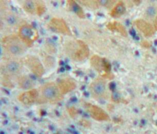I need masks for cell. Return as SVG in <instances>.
Wrapping results in <instances>:
<instances>
[{
	"label": "cell",
	"mask_w": 157,
	"mask_h": 134,
	"mask_svg": "<svg viewBox=\"0 0 157 134\" xmlns=\"http://www.w3.org/2000/svg\"><path fill=\"white\" fill-rule=\"evenodd\" d=\"M67 55L77 62L86 59L90 54V50L87 44L81 40H75L69 42L66 46Z\"/></svg>",
	"instance_id": "1"
},
{
	"label": "cell",
	"mask_w": 157,
	"mask_h": 134,
	"mask_svg": "<svg viewBox=\"0 0 157 134\" xmlns=\"http://www.w3.org/2000/svg\"><path fill=\"white\" fill-rule=\"evenodd\" d=\"M42 96L47 101L56 103L63 99L62 94L54 82H48L41 87Z\"/></svg>",
	"instance_id": "2"
},
{
	"label": "cell",
	"mask_w": 157,
	"mask_h": 134,
	"mask_svg": "<svg viewBox=\"0 0 157 134\" xmlns=\"http://www.w3.org/2000/svg\"><path fill=\"white\" fill-rule=\"evenodd\" d=\"M92 66L101 74L104 78H113L114 76L111 73V66L106 59L101 58L98 56H93L90 59Z\"/></svg>",
	"instance_id": "3"
},
{
	"label": "cell",
	"mask_w": 157,
	"mask_h": 134,
	"mask_svg": "<svg viewBox=\"0 0 157 134\" xmlns=\"http://www.w3.org/2000/svg\"><path fill=\"white\" fill-rule=\"evenodd\" d=\"M18 36L28 47H31L38 37L37 32L28 25H24L19 28Z\"/></svg>",
	"instance_id": "4"
},
{
	"label": "cell",
	"mask_w": 157,
	"mask_h": 134,
	"mask_svg": "<svg viewBox=\"0 0 157 134\" xmlns=\"http://www.w3.org/2000/svg\"><path fill=\"white\" fill-rule=\"evenodd\" d=\"M90 91L92 96L96 99L106 98L107 93L106 90L105 81L101 78H98L90 85Z\"/></svg>",
	"instance_id": "5"
},
{
	"label": "cell",
	"mask_w": 157,
	"mask_h": 134,
	"mask_svg": "<svg viewBox=\"0 0 157 134\" xmlns=\"http://www.w3.org/2000/svg\"><path fill=\"white\" fill-rule=\"evenodd\" d=\"M6 50L13 55H21L25 52V48L15 37H6L3 41Z\"/></svg>",
	"instance_id": "6"
},
{
	"label": "cell",
	"mask_w": 157,
	"mask_h": 134,
	"mask_svg": "<svg viewBox=\"0 0 157 134\" xmlns=\"http://www.w3.org/2000/svg\"><path fill=\"white\" fill-rule=\"evenodd\" d=\"M85 107L91 117L97 121H109L110 120L107 113L99 107L86 103H85Z\"/></svg>",
	"instance_id": "7"
},
{
	"label": "cell",
	"mask_w": 157,
	"mask_h": 134,
	"mask_svg": "<svg viewBox=\"0 0 157 134\" xmlns=\"http://www.w3.org/2000/svg\"><path fill=\"white\" fill-rule=\"evenodd\" d=\"M48 28L55 32L71 36V32L65 21L60 18H53L48 23Z\"/></svg>",
	"instance_id": "8"
},
{
	"label": "cell",
	"mask_w": 157,
	"mask_h": 134,
	"mask_svg": "<svg viewBox=\"0 0 157 134\" xmlns=\"http://www.w3.org/2000/svg\"><path fill=\"white\" fill-rule=\"evenodd\" d=\"M26 63L31 71L38 77H41L45 70L39 59L35 56H29L26 59Z\"/></svg>",
	"instance_id": "9"
},
{
	"label": "cell",
	"mask_w": 157,
	"mask_h": 134,
	"mask_svg": "<svg viewBox=\"0 0 157 134\" xmlns=\"http://www.w3.org/2000/svg\"><path fill=\"white\" fill-rule=\"evenodd\" d=\"M39 94L36 89H32L28 92L22 93L20 94L18 99V100L22 102L24 105H31L35 103L38 99Z\"/></svg>",
	"instance_id": "10"
},
{
	"label": "cell",
	"mask_w": 157,
	"mask_h": 134,
	"mask_svg": "<svg viewBox=\"0 0 157 134\" xmlns=\"http://www.w3.org/2000/svg\"><path fill=\"white\" fill-rule=\"evenodd\" d=\"M135 24L137 29L143 33L145 37H151L155 33V29L152 24L144 20L138 19L136 21Z\"/></svg>",
	"instance_id": "11"
},
{
	"label": "cell",
	"mask_w": 157,
	"mask_h": 134,
	"mask_svg": "<svg viewBox=\"0 0 157 134\" xmlns=\"http://www.w3.org/2000/svg\"><path fill=\"white\" fill-rule=\"evenodd\" d=\"M58 87L62 94H66L75 90L76 88V83L70 78H66L60 79L58 82Z\"/></svg>",
	"instance_id": "12"
},
{
	"label": "cell",
	"mask_w": 157,
	"mask_h": 134,
	"mask_svg": "<svg viewBox=\"0 0 157 134\" xmlns=\"http://www.w3.org/2000/svg\"><path fill=\"white\" fill-rule=\"evenodd\" d=\"M107 28L110 29L111 31H117V32L120 33L122 36L127 37L128 33L126 30V28L124 27V26L121 24V23L118 22H113L108 23L107 25Z\"/></svg>",
	"instance_id": "13"
},
{
	"label": "cell",
	"mask_w": 157,
	"mask_h": 134,
	"mask_svg": "<svg viewBox=\"0 0 157 134\" xmlns=\"http://www.w3.org/2000/svg\"><path fill=\"white\" fill-rule=\"evenodd\" d=\"M126 12V7L124 6V3L122 1L119 2L115 7L111 10L110 13L111 16L114 18H119L122 14H124Z\"/></svg>",
	"instance_id": "14"
},
{
	"label": "cell",
	"mask_w": 157,
	"mask_h": 134,
	"mask_svg": "<svg viewBox=\"0 0 157 134\" xmlns=\"http://www.w3.org/2000/svg\"><path fill=\"white\" fill-rule=\"evenodd\" d=\"M18 85L19 86L22 88V89H26V90H29V89H33L34 87V82L30 78H29L27 76H22L18 78Z\"/></svg>",
	"instance_id": "15"
},
{
	"label": "cell",
	"mask_w": 157,
	"mask_h": 134,
	"mask_svg": "<svg viewBox=\"0 0 157 134\" xmlns=\"http://www.w3.org/2000/svg\"><path fill=\"white\" fill-rule=\"evenodd\" d=\"M6 69L9 73H10L12 75H17L21 71L22 67L18 62L15 61H12L9 62L7 66Z\"/></svg>",
	"instance_id": "16"
},
{
	"label": "cell",
	"mask_w": 157,
	"mask_h": 134,
	"mask_svg": "<svg viewBox=\"0 0 157 134\" xmlns=\"http://www.w3.org/2000/svg\"><path fill=\"white\" fill-rule=\"evenodd\" d=\"M67 3L69 4V6H70L71 9L72 11L74 12L77 15L81 18H85V13L83 11L81 7L78 5L76 2L75 1H68Z\"/></svg>",
	"instance_id": "17"
},
{
	"label": "cell",
	"mask_w": 157,
	"mask_h": 134,
	"mask_svg": "<svg viewBox=\"0 0 157 134\" xmlns=\"http://www.w3.org/2000/svg\"><path fill=\"white\" fill-rule=\"evenodd\" d=\"M37 6L36 2L33 1H26L23 4V8L25 11L30 14H34L36 13Z\"/></svg>",
	"instance_id": "18"
},
{
	"label": "cell",
	"mask_w": 157,
	"mask_h": 134,
	"mask_svg": "<svg viewBox=\"0 0 157 134\" xmlns=\"http://www.w3.org/2000/svg\"><path fill=\"white\" fill-rule=\"evenodd\" d=\"M79 3H82L84 6L90 7L92 9H97L98 7H99L100 4L98 1H91V0H88V1H79Z\"/></svg>",
	"instance_id": "19"
},
{
	"label": "cell",
	"mask_w": 157,
	"mask_h": 134,
	"mask_svg": "<svg viewBox=\"0 0 157 134\" xmlns=\"http://www.w3.org/2000/svg\"><path fill=\"white\" fill-rule=\"evenodd\" d=\"M6 21L10 25H14V24H17V19L15 16H14V14H9L6 17Z\"/></svg>",
	"instance_id": "20"
},
{
	"label": "cell",
	"mask_w": 157,
	"mask_h": 134,
	"mask_svg": "<svg viewBox=\"0 0 157 134\" xmlns=\"http://www.w3.org/2000/svg\"><path fill=\"white\" fill-rule=\"evenodd\" d=\"M46 7L44 5L42 4H37V9H36V13L39 16H41L45 12Z\"/></svg>",
	"instance_id": "21"
},
{
	"label": "cell",
	"mask_w": 157,
	"mask_h": 134,
	"mask_svg": "<svg viewBox=\"0 0 157 134\" xmlns=\"http://www.w3.org/2000/svg\"><path fill=\"white\" fill-rule=\"evenodd\" d=\"M98 2H99V4L101 5V6H105L107 8L111 7L115 3V1H112V0H109V1H107V0H105V1H98Z\"/></svg>",
	"instance_id": "22"
},
{
	"label": "cell",
	"mask_w": 157,
	"mask_h": 134,
	"mask_svg": "<svg viewBox=\"0 0 157 134\" xmlns=\"http://www.w3.org/2000/svg\"><path fill=\"white\" fill-rule=\"evenodd\" d=\"M147 15L151 17H153L156 14V9L154 7H149L147 9Z\"/></svg>",
	"instance_id": "23"
},
{
	"label": "cell",
	"mask_w": 157,
	"mask_h": 134,
	"mask_svg": "<svg viewBox=\"0 0 157 134\" xmlns=\"http://www.w3.org/2000/svg\"><path fill=\"white\" fill-rule=\"evenodd\" d=\"M67 111H68L69 114H70V115L72 118H75L77 116V109L75 107H71L70 108H69L67 109Z\"/></svg>",
	"instance_id": "24"
},
{
	"label": "cell",
	"mask_w": 157,
	"mask_h": 134,
	"mask_svg": "<svg viewBox=\"0 0 157 134\" xmlns=\"http://www.w3.org/2000/svg\"><path fill=\"white\" fill-rule=\"evenodd\" d=\"M79 123L81 126H84L85 128H90L91 126L90 122L87 120H85V119H81V120L79 121Z\"/></svg>",
	"instance_id": "25"
},
{
	"label": "cell",
	"mask_w": 157,
	"mask_h": 134,
	"mask_svg": "<svg viewBox=\"0 0 157 134\" xmlns=\"http://www.w3.org/2000/svg\"><path fill=\"white\" fill-rule=\"evenodd\" d=\"M111 98H112V100L114 102L119 103V102L121 101V98H120L119 94H118V93H113V94Z\"/></svg>",
	"instance_id": "26"
},
{
	"label": "cell",
	"mask_w": 157,
	"mask_h": 134,
	"mask_svg": "<svg viewBox=\"0 0 157 134\" xmlns=\"http://www.w3.org/2000/svg\"><path fill=\"white\" fill-rule=\"evenodd\" d=\"M142 45H143L144 47H147V48H149V47H151V44H150V43H149L148 42H147L146 41H144L143 43H142Z\"/></svg>",
	"instance_id": "27"
},
{
	"label": "cell",
	"mask_w": 157,
	"mask_h": 134,
	"mask_svg": "<svg viewBox=\"0 0 157 134\" xmlns=\"http://www.w3.org/2000/svg\"><path fill=\"white\" fill-rule=\"evenodd\" d=\"M109 87H110V88L111 89V90H114V88H115V84H114L113 82H111V83L110 84Z\"/></svg>",
	"instance_id": "28"
},
{
	"label": "cell",
	"mask_w": 157,
	"mask_h": 134,
	"mask_svg": "<svg viewBox=\"0 0 157 134\" xmlns=\"http://www.w3.org/2000/svg\"><path fill=\"white\" fill-rule=\"evenodd\" d=\"M134 3L136 5V6H140V3H141V2L139 1V0H136V1H134Z\"/></svg>",
	"instance_id": "29"
},
{
	"label": "cell",
	"mask_w": 157,
	"mask_h": 134,
	"mask_svg": "<svg viewBox=\"0 0 157 134\" xmlns=\"http://www.w3.org/2000/svg\"><path fill=\"white\" fill-rule=\"evenodd\" d=\"M156 18H155V21H154V28H155V31L156 30V29H157V27H156Z\"/></svg>",
	"instance_id": "30"
}]
</instances>
